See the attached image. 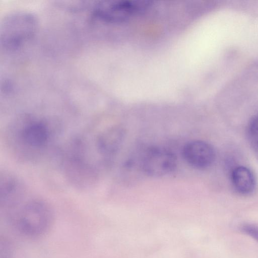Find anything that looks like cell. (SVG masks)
Here are the masks:
<instances>
[{"instance_id":"1","label":"cell","mask_w":258,"mask_h":258,"mask_svg":"<svg viewBox=\"0 0 258 258\" xmlns=\"http://www.w3.org/2000/svg\"><path fill=\"white\" fill-rule=\"evenodd\" d=\"M56 131L55 126L45 119L25 116L10 125L7 140L15 155L22 159L33 160L39 159L48 150Z\"/></svg>"},{"instance_id":"6","label":"cell","mask_w":258,"mask_h":258,"mask_svg":"<svg viewBox=\"0 0 258 258\" xmlns=\"http://www.w3.org/2000/svg\"><path fill=\"white\" fill-rule=\"evenodd\" d=\"M231 180L236 190L242 195L249 194L255 188V181L253 174L245 166H237L233 170Z\"/></svg>"},{"instance_id":"9","label":"cell","mask_w":258,"mask_h":258,"mask_svg":"<svg viewBox=\"0 0 258 258\" xmlns=\"http://www.w3.org/2000/svg\"><path fill=\"white\" fill-rule=\"evenodd\" d=\"M12 248L11 245L6 240H1V258H12Z\"/></svg>"},{"instance_id":"2","label":"cell","mask_w":258,"mask_h":258,"mask_svg":"<svg viewBox=\"0 0 258 258\" xmlns=\"http://www.w3.org/2000/svg\"><path fill=\"white\" fill-rule=\"evenodd\" d=\"M28 194L24 187L3 209L21 234L29 238H39L50 229L52 211L43 200Z\"/></svg>"},{"instance_id":"3","label":"cell","mask_w":258,"mask_h":258,"mask_svg":"<svg viewBox=\"0 0 258 258\" xmlns=\"http://www.w3.org/2000/svg\"><path fill=\"white\" fill-rule=\"evenodd\" d=\"M140 161L142 171L153 177L169 174L174 170L177 164L176 156L172 152L159 147L147 149Z\"/></svg>"},{"instance_id":"8","label":"cell","mask_w":258,"mask_h":258,"mask_svg":"<svg viewBox=\"0 0 258 258\" xmlns=\"http://www.w3.org/2000/svg\"><path fill=\"white\" fill-rule=\"evenodd\" d=\"M241 231L258 242V226L252 224H244L241 226Z\"/></svg>"},{"instance_id":"7","label":"cell","mask_w":258,"mask_h":258,"mask_svg":"<svg viewBox=\"0 0 258 258\" xmlns=\"http://www.w3.org/2000/svg\"><path fill=\"white\" fill-rule=\"evenodd\" d=\"M250 143L258 154V114L251 120L248 127Z\"/></svg>"},{"instance_id":"4","label":"cell","mask_w":258,"mask_h":258,"mask_svg":"<svg viewBox=\"0 0 258 258\" xmlns=\"http://www.w3.org/2000/svg\"><path fill=\"white\" fill-rule=\"evenodd\" d=\"M182 156L190 166L198 169H204L213 163L215 153L213 147L201 140L188 142L183 147Z\"/></svg>"},{"instance_id":"5","label":"cell","mask_w":258,"mask_h":258,"mask_svg":"<svg viewBox=\"0 0 258 258\" xmlns=\"http://www.w3.org/2000/svg\"><path fill=\"white\" fill-rule=\"evenodd\" d=\"M124 137V128L114 125L95 137L96 148L101 159L106 161L114 156L120 148Z\"/></svg>"}]
</instances>
